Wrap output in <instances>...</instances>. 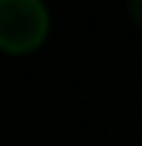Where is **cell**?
Masks as SVG:
<instances>
[{
  "label": "cell",
  "mask_w": 142,
  "mask_h": 146,
  "mask_svg": "<svg viewBox=\"0 0 142 146\" xmlns=\"http://www.w3.org/2000/svg\"><path fill=\"white\" fill-rule=\"evenodd\" d=\"M48 36V13L42 0H0V49L26 55Z\"/></svg>",
  "instance_id": "obj_1"
},
{
  "label": "cell",
  "mask_w": 142,
  "mask_h": 146,
  "mask_svg": "<svg viewBox=\"0 0 142 146\" xmlns=\"http://www.w3.org/2000/svg\"><path fill=\"white\" fill-rule=\"evenodd\" d=\"M126 3H129V16L142 26V0H126Z\"/></svg>",
  "instance_id": "obj_2"
}]
</instances>
